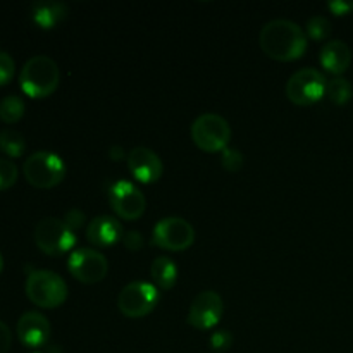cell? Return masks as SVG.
Here are the masks:
<instances>
[{"label": "cell", "mask_w": 353, "mask_h": 353, "mask_svg": "<svg viewBox=\"0 0 353 353\" xmlns=\"http://www.w3.org/2000/svg\"><path fill=\"white\" fill-rule=\"evenodd\" d=\"M24 100L19 95H7L0 100V119L7 124L17 123L24 116Z\"/></svg>", "instance_id": "44dd1931"}, {"label": "cell", "mask_w": 353, "mask_h": 353, "mask_svg": "<svg viewBox=\"0 0 353 353\" xmlns=\"http://www.w3.org/2000/svg\"><path fill=\"white\" fill-rule=\"evenodd\" d=\"M233 345V334L228 330H217L214 331L212 336H210V347L217 352L228 350V348Z\"/></svg>", "instance_id": "484cf974"}, {"label": "cell", "mask_w": 353, "mask_h": 353, "mask_svg": "<svg viewBox=\"0 0 353 353\" xmlns=\"http://www.w3.org/2000/svg\"><path fill=\"white\" fill-rule=\"evenodd\" d=\"M221 164H223V168L226 171L236 172L243 168V155H241V152L238 148L228 147L221 152Z\"/></svg>", "instance_id": "cb8c5ba5"}, {"label": "cell", "mask_w": 353, "mask_h": 353, "mask_svg": "<svg viewBox=\"0 0 353 353\" xmlns=\"http://www.w3.org/2000/svg\"><path fill=\"white\" fill-rule=\"evenodd\" d=\"M150 276L159 290H171L178 281V268L171 257H157L150 265Z\"/></svg>", "instance_id": "ac0fdd59"}, {"label": "cell", "mask_w": 353, "mask_h": 353, "mask_svg": "<svg viewBox=\"0 0 353 353\" xmlns=\"http://www.w3.org/2000/svg\"><path fill=\"white\" fill-rule=\"evenodd\" d=\"M34 243L43 254L61 257L76 245L74 231L57 217H45L34 228Z\"/></svg>", "instance_id": "8992f818"}, {"label": "cell", "mask_w": 353, "mask_h": 353, "mask_svg": "<svg viewBox=\"0 0 353 353\" xmlns=\"http://www.w3.org/2000/svg\"><path fill=\"white\" fill-rule=\"evenodd\" d=\"M124 148L121 147V145H114V147L109 148V157L112 159V161H121V159H124Z\"/></svg>", "instance_id": "4dcf8cb0"}, {"label": "cell", "mask_w": 353, "mask_h": 353, "mask_svg": "<svg viewBox=\"0 0 353 353\" xmlns=\"http://www.w3.org/2000/svg\"><path fill=\"white\" fill-rule=\"evenodd\" d=\"M50 323L40 312H24L17 321V338L28 348H40L50 340Z\"/></svg>", "instance_id": "5bb4252c"}, {"label": "cell", "mask_w": 353, "mask_h": 353, "mask_svg": "<svg viewBox=\"0 0 353 353\" xmlns=\"http://www.w3.org/2000/svg\"><path fill=\"white\" fill-rule=\"evenodd\" d=\"M61 71L54 59L34 55L23 65L19 83L23 92L31 99H45L57 90Z\"/></svg>", "instance_id": "7a4b0ae2"}, {"label": "cell", "mask_w": 353, "mask_h": 353, "mask_svg": "<svg viewBox=\"0 0 353 353\" xmlns=\"http://www.w3.org/2000/svg\"><path fill=\"white\" fill-rule=\"evenodd\" d=\"M259 43L264 54L274 61L292 62L307 50V33L290 19H272L261 30Z\"/></svg>", "instance_id": "6da1fadb"}, {"label": "cell", "mask_w": 353, "mask_h": 353, "mask_svg": "<svg viewBox=\"0 0 353 353\" xmlns=\"http://www.w3.org/2000/svg\"><path fill=\"white\" fill-rule=\"evenodd\" d=\"M123 243L128 250L138 252L143 248L145 240H143V236H141L140 231H128V233H124V236H123Z\"/></svg>", "instance_id": "83f0119b"}, {"label": "cell", "mask_w": 353, "mask_h": 353, "mask_svg": "<svg viewBox=\"0 0 353 353\" xmlns=\"http://www.w3.org/2000/svg\"><path fill=\"white\" fill-rule=\"evenodd\" d=\"M2 269H3V257L2 254H0V272H2Z\"/></svg>", "instance_id": "1f68e13d"}, {"label": "cell", "mask_w": 353, "mask_h": 353, "mask_svg": "<svg viewBox=\"0 0 353 353\" xmlns=\"http://www.w3.org/2000/svg\"><path fill=\"white\" fill-rule=\"evenodd\" d=\"M159 299H161L159 288L154 283L133 281L119 292L117 307L123 316L130 319H140V317L148 316L157 307Z\"/></svg>", "instance_id": "52a82bcc"}, {"label": "cell", "mask_w": 353, "mask_h": 353, "mask_svg": "<svg viewBox=\"0 0 353 353\" xmlns=\"http://www.w3.org/2000/svg\"><path fill=\"white\" fill-rule=\"evenodd\" d=\"M223 299L219 293L212 292V290H205L200 292L199 295L193 299L192 305L188 310V324H192L196 330H212L217 326L223 317Z\"/></svg>", "instance_id": "7c38bea8"}, {"label": "cell", "mask_w": 353, "mask_h": 353, "mask_svg": "<svg viewBox=\"0 0 353 353\" xmlns=\"http://www.w3.org/2000/svg\"><path fill=\"white\" fill-rule=\"evenodd\" d=\"M326 97L336 105H345V103L350 102L353 97L352 83L343 76H334L331 81H327Z\"/></svg>", "instance_id": "d6986e66"}, {"label": "cell", "mask_w": 353, "mask_h": 353, "mask_svg": "<svg viewBox=\"0 0 353 353\" xmlns=\"http://www.w3.org/2000/svg\"><path fill=\"white\" fill-rule=\"evenodd\" d=\"M23 172L30 185L48 190L65 178V164L54 152L38 150L24 161Z\"/></svg>", "instance_id": "277c9868"}, {"label": "cell", "mask_w": 353, "mask_h": 353, "mask_svg": "<svg viewBox=\"0 0 353 353\" xmlns=\"http://www.w3.org/2000/svg\"><path fill=\"white\" fill-rule=\"evenodd\" d=\"M327 9L334 16H347L353 12V0H333V2H327Z\"/></svg>", "instance_id": "f1b7e54d"}, {"label": "cell", "mask_w": 353, "mask_h": 353, "mask_svg": "<svg viewBox=\"0 0 353 353\" xmlns=\"http://www.w3.org/2000/svg\"><path fill=\"white\" fill-rule=\"evenodd\" d=\"M26 295L41 309H55L68 299V285L57 272L34 269L28 274Z\"/></svg>", "instance_id": "3957f363"}, {"label": "cell", "mask_w": 353, "mask_h": 353, "mask_svg": "<svg viewBox=\"0 0 353 353\" xmlns=\"http://www.w3.org/2000/svg\"><path fill=\"white\" fill-rule=\"evenodd\" d=\"M62 221H64V223L68 224L69 230H72L76 233V230H79V228H81L83 224H85L86 216H85V212H83V210L71 209V210H68V212H65L64 219H62Z\"/></svg>", "instance_id": "4316f807"}, {"label": "cell", "mask_w": 353, "mask_h": 353, "mask_svg": "<svg viewBox=\"0 0 353 353\" xmlns=\"http://www.w3.org/2000/svg\"><path fill=\"white\" fill-rule=\"evenodd\" d=\"M321 64L327 72L334 76H341L352 64V50L345 41L330 40L321 48Z\"/></svg>", "instance_id": "2e32d148"}, {"label": "cell", "mask_w": 353, "mask_h": 353, "mask_svg": "<svg viewBox=\"0 0 353 353\" xmlns=\"http://www.w3.org/2000/svg\"><path fill=\"white\" fill-rule=\"evenodd\" d=\"M26 150V141L24 137L16 130H2L0 131V152L7 157L17 159Z\"/></svg>", "instance_id": "ffe728a7"}, {"label": "cell", "mask_w": 353, "mask_h": 353, "mask_svg": "<svg viewBox=\"0 0 353 353\" xmlns=\"http://www.w3.org/2000/svg\"><path fill=\"white\" fill-rule=\"evenodd\" d=\"M107 195H109L112 210L121 219L137 221L143 216L147 200H145V195L140 192V188L133 183L126 181V179H117L109 185Z\"/></svg>", "instance_id": "30bf717a"}, {"label": "cell", "mask_w": 353, "mask_h": 353, "mask_svg": "<svg viewBox=\"0 0 353 353\" xmlns=\"http://www.w3.org/2000/svg\"><path fill=\"white\" fill-rule=\"evenodd\" d=\"M192 138L203 152H223L231 140V128L223 116L207 112L193 121Z\"/></svg>", "instance_id": "5b68a950"}, {"label": "cell", "mask_w": 353, "mask_h": 353, "mask_svg": "<svg viewBox=\"0 0 353 353\" xmlns=\"http://www.w3.org/2000/svg\"><path fill=\"white\" fill-rule=\"evenodd\" d=\"M152 241L164 250L183 252L195 241V230L183 217H164L155 224Z\"/></svg>", "instance_id": "9c48e42d"}, {"label": "cell", "mask_w": 353, "mask_h": 353, "mask_svg": "<svg viewBox=\"0 0 353 353\" xmlns=\"http://www.w3.org/2000/svg\"><path fill=\"white\" fill-rule=\"evenodd\" d=\"M17 181V168L9 159L0 157V192L9 190Z\"/></svg>", "instance_id": "603a6c76"}, {"label": "cell", "mask_w": 353, "mask_h": 353, "mask_svg": "<svg viewBox=\"0 0 353 353\" xmlns=\"http://www.w3.org/2000/svg\"><path fill=\"white\" fill-rule=\"evenodd\" d=\"M69 9L64 2H54V0H43V2H34L31 7V17L34 24L41 30H52L59 23L68 17Z\"/></svg>", "instance_id": "e0dca14e"}, {"label": "cell", "mask_w": 353, "mask_h": 353, "mask_svg": "<svg viewBox=\"0 0 353 353\" xmlns=\"http://www.w3.org/2000/svg\"><path fill=\"white\" fill-rule=\"evenodd\" d=\"M14 72H16L14 59L7 52H0V86H6L7 83H10V79L14 78Z\"/></svg>", "instance_id": "d4e9b609"}, {"label": "cell", "mask_w": 353, "mask_h": 353, "mask_svg": "<svg viewBox=\"0 0 353 353\" xmlns=\"http://www.w3.org/2000/svg\"><path fill=\"white\" fill-rule=\"evenodd\" d=\"M128 168H130L133 178L145 185H150V183L161 179L162 172H164V164H162L161 157L147 147H134L128 154Z\"/></svg>", "instance_id": "4fadbf2b"}, {"label": "cell", "mask_w": 353, "mask_h": 353, "mask_svg": "<svg viewBox=\"0 0 353 353\" xmlns=\"http://www.w3.org/2000/svg\"><path fill=\"white\" fill-rule=\"evenodd\" d=\"M124 230L119 219L114 216H97L90 221L86 228V238L95 247H112L123 240Z\"/></svg>", "instance_id": "9a60e30c"}, {"label": "cell", "mask_w": 353, "mask_h": 353, "mask_svg": "<svg viewBox=\"0 0 353 353\" xmlns=\"http://www.w3.org/2000/svg\"><path fill=\"white\" fill-rule=\"evenodd\" d=\"M327 79L314 68H303L293 72L286 83V97L296 105H312L326 95Z\"/></svg>", "instance_id": "ba28073f"}, {"label": "cell", "mask_w": 353, "mask_h": 353, "mask_svg": "<svg viewBox=\"0 0 353 353\" xmlns=\"http://www.w3.org/2000/svg\"><path fill=\"white\" fill-rule=\"evenodd\" d=\"M10 345H12V334H10L9 326L0 321V353L9 352Z\"/></svg>", "instance_id": "f546056e"}, {"label": "cell", "mask_w": 353, "mask_h": 353, "mask_svg": "<svg viewBox=\"0 0 353 353\" xmlns=\"http://www.w3.org/2000/svg\"><path fill=\"white\" fill-rule=\"evenodd\" d=\"M68 269L71 276L85 285L100 283L109 272V262L102 252L95 248H76L69 255Z\"/></svg>", "instance_id": "8fae6325"}, {"label": "cell", "mask_w": 353, "mask_h": 353, "mask_svg": "<svg viewBox=\"0 0 353 353\" xmlns=\"http://www.w3.org/2000/svg\"><path fill=\"white\" fill-rule=\"evenodd\" d=\"M307 34L312 40L323 41L331 34V23L326 16H312L305 26Z\"/></svg>", "instance_id": "7402d4cb"}]
</instances>
